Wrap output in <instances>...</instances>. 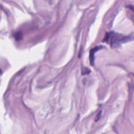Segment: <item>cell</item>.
<instances>
[{"instance_id": "7a4b0ae2", "label": "cell", "mask_w": 134, "mask_h": 134, "mask_svg": "<svg viewBox=\"0 0 134 134\" xmlns=\"http://www.w3.org/2000/svg\"><path fill=\"white\" fill-rule=\"evenodd\" d=\"M102 48V46H97L95 48H94L93 49H91L90 51V63L92 65H93L94 64V54L96 51H97L98 50L101 49Z\"/></svg>"}, {"instance_id": "6da1fadb", "label": "cell", "mask_w": 134, "mask_h": 134, "mask_svg": "<svg viewBox=\"0 0 134 134\" xmlns=\"http://www.w3.org/2000/svg\"><path fill=\"white\" fill-rule=\"evenodd\" d=\"M129 39V37L124 36L114 32L107 33L104 38V41L109 43L113 48L117 47L121 44V43L124 42Z\"/></svg>"}]
</instances>
